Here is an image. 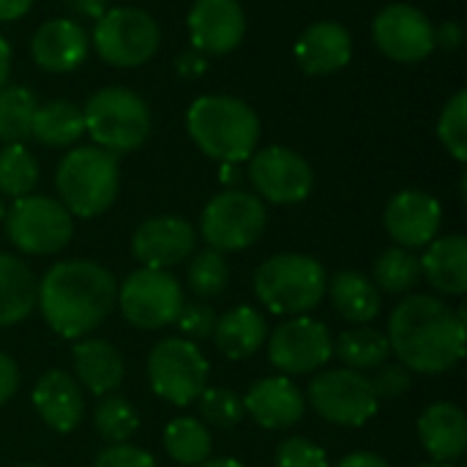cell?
Returning <instances> with one entry per match:
<instances>
[{
  "mask_svg": "<svg viewBox=\"0 0 467 467\" xmlns=\"http://www.w3.org/2000/svg\"><path fill=\"white\" fill-rule=\"evenodd\" d=\"M386 337L405 369L449 372L465 356V309L454 312L435 296H408L397 304Z\"/></svg>",
  "mask_w": 467,
  "mask_h": 467,
  "instance_id": "cell-1",
  "label": "cell"
},
{
  "mask_svg": "<svg viewBox=\"0 0 467 467\" xmlns=\"http://www.w3.org/2000/svg\"><path fill=\"white\" fill-rule=\"evenodd\" d=\"M118 301L115 276L90 260L52 265L36 290V304L47 326L63 339H82L96 331Z\"/></svg>",
  "mask_w": 467,
  "mask_h": 467,
  "instance_id": "cell-2",
  "label": "cell"
},
{
  "mask_svg": "<svg viewBox=\"0 0 467 467\" xmlns=\"http://www.w3.org/2000/svg\"><path fill=\"white\" fill-rule=\"evenodd\" d=\"M186 129L194 145L222 161L238 164L252 159L260 140L257 112L233 96H200L186 112Z\"/></svg>",
  "mask_w": 467,
  "mask_h": 467,
  "instance_id": "cell-3",
  "label": "cell"
},
{
  "mask_svg": "<svg viewBox=\"0 0 467 467\" xmlns=\"http://www.w3.org/2000/svg\"><path fill=\"white\" fill-rule=\"evenodd\" d=\"M55 186L63 208L71 216L79 219L99 216L118 197V186H120L118 159L96 145L74 148L57 164Z\"/></svg>",
  "mask_w": 467,
  "mask_h": 467,
  "instance_id": "cell-4",
  "label": "cell"
},
{
  "mask_svg": "<svg viewBox=\"0 0 467 467\" xmlns=\"http://www.w3.org/2000/svg\"><path fill=\"white\" fill-rule=\"evenodd\" d=\"M326 268L309 254H274L254 274V293L271 315H306L326 298Z\"/></svg>",
  "mask_w": 467,
  "mask_h": 467,
  "instance_id": "cell-5",
  "label": "cell"
},
{
  "mask_svg": "<svg viewBox=\"0 0 467 467\" xmlns=\"http://www.w3.org/2000/svg\"><path fill=\"white\" fill-rule=\"evenodd\" d=\"M85 131L96 142V148L118 156L137 150L150 134V109L148 104L126 88L109 85L96 90L85 109Z\"/></svg>",
  "mask_w": 467,
  "mask_h": 467,
  "instance_id": "cell-6",
  "label": "cell"
},
{
  "mask_svg": "<svg viewBox=\"0 0 467 467\" xmlns=\"http://www.w3.org/2000/svg\"><path fill=\"white\" fill-rule=\"evenodd\" d=\"M5 235L25 254H55L74 235V216L60 200L44 194H27L14 200L5 213Z\"/></svg>",
  "mask_w": 467,
  "mask_h": 467,
  "instance_id": "cell-7",
  "label": "cell"
},
{
  "mask_svg": "<svg viewBox=\"0 0 467 467\" xmlns=\"http://www.w3.org/2000/svg\"><path fill=\"white\" fill-rule=\"evenodd\" d=\"M148 380L156 397L167 400L170 405L186 408L197 402V397L205 391L208 361L194 342L183 337H170L150 350Z\"/></svg>",
  "mask_w": 467,
  "mask_h": 467,
  "instance_id": "cell-8",
  "label": "cell"
},
{
  "mask_svg": "<svg viewBox=\"0 0 467 467\" xmlns=\"http://www.w3.org/2000/svg\"><path fill=\"white\" fill-rule=\"evenodd\" d=\"M161 33L156 19L140 8H112L96 19L93 44L104 63L134 68L148 63L159 49Z\"/></svg>",
  "mask_w": 467,
  "mask_h": 467,
  "instance_id": "cell-9",
  "label": "cell"
},
{
  "mask_svg": "<svg viewBox=\"0 0 467 467\" xmlns=\"http://www.w3.org/2000/svg\"><path fill=\"white\" fill-rule=\"evenodd\" d=\"M115 304H120V312L131 326L156 331L178 320L183 309V290L170 271L137 268L123 279Z\"/></svg>",
  "mask_w": 467,
  "mask_h": 467,
  "instance_id": "cell-10",
  "label": "cell"
},
{
  "mask_svg": "<svg viewBox=\"0 0 467 467\" xmlns=\"http://www.w3.org/2000/svg\"><path fill=\"white\" fill-rule=\"evenodd\" d=\"M265 230V205L257 194L227 189L216 194L200 219L205 244L216 252L249 249Z\"/></svg>",
  "mask_w": 467,
  "mask_h": 467,
  "instance_id": "cell-11",
  "label": "cell"
},
{
  "mask_svg": "<svg viewBox=\"0 0 467 467\" xmlns=\"http://www.w3.org/2000/svg\"><path fill=\"white\" fill-rule=\"evenodd\" d=\"M309 402L317 416L342 427H364L380 408L372 380L353 369H328L317 375L309 383Z\"/></svg>",
  "mask_w": 467,
  "mask_h": 467,
  "instance_id": "cell-12",
  "label": "cell"
},
{
  "mask_svg": "<svg viewBox=\"0 0 467 467\" xmlns=\"http://www.w3.org/2000/svg\"><path fill=\"white\" fill-rule=\"evenodd\" d=\"M249 181L263 200L274 205H296L312 194L315 172L301 153L282 145H271L265 150L252 153Z\"/></svg>",
  "mask_w": 467,
  "mask_h": 467,
  "instance_id": "cell-13",
  "label": "cell"
},
{
  "mask_svg": "<svg viewBox=\"0 0 467 467\" xmlns=\"http://www.w3.org/2000/svg\"><path fill=\"white\" fill-rule=\"evenodd\" d=\"M334 356V339L326 323L293 317L268 337V358L285 375H309Z\"/></svg>",
  "mask_w": 467,
  "mask_h": 467,
  "instance_id": "cell-14",
  "label": "cell"
},
{
  "mask_svg": "<svg viewBox=\"0 0 467 467\" xmlns=\"http://www.w3.org/2000/svg\"><path fill=\"white\" fill-rule=\"evenodd\" d=\"M378 49L397 63H419L435 49V27L430 16L408 3L386 5L372 22Z\"/></svg>",
  "mask_w": 467,
  "mask_h": 467,
  "instance_id": "cell-15",
  "label": "cell"
},
{
  "mask_svg": "<svg viewBox=\"0 0 467 467\" xmlns=\"http://www.w3.org/2000/svg\"><path fill=\"white\" fill-rule=\"evenodd\" d=\"M441 222H443L441 202L432 194L419 192V189L394 194L383 213V224L389 235L402 249H419V246L432 244L441 230Z\"/></svg>",
  "mask_w": 467,
  "mask_h": 467,
  "instance_id": "cell-16",
  "label": "cell"
},
{
  "mask_svg": "<svg viewBox=\"0 0 467 467\" xmlns=\"http://www.w3.org/2000/svg\"><path fill=\"white\" fill-rule=\"evenodd\" d=\"M197 244V233L186 219L178 216H153L142 222L131 238V254L142 268H172L183 263Z\"/></svg>",
  "mask_w": 467,
  "mask_h": 467,
  "instance_id": "cell-17",
  "label": "cell"
},
{
  "mask_svg": "<svg viewBox=\"0 0 467 467\" xmlns=\"http://www.w3.org/2000/svg\"><path fill=\"white\" fill-rule=\"evenodd\" d=\"M246 33V16L238 0H194L189 11V36L194 49L208 55L233 52Z\"/></svg>",
  "mask_w": 467,
  "mask_h": 467,
  "instance_id": "cell-18",
  "label": "cell"
},
{
  "mask_svg": "<svg viewBox=\"0 0 467 467\" xmlns=\"http://www.w3.org/2000/svg\"><path fill=\"white\" fill-rule=\"evenodd\" d=\"M244 410L263 430H287L304 419L306 400L290 378H263L244 397Z\"/></svg>",
  "mask_w": 467,
  "mask_h": 467,
  "instance_id": "cell-19",
  "label": "cell"
},
{
  "mask_svg": "<svg viewBox=\"0 0 467 467\" xmlns=\"http://www.w3.org/2000/svg\"><path fill=\"white\" fill-rule=\"evenodd\" d=\"M90 41L74 19H49L30 38V55L38 68L63 74L74 71L88 57Z\"/></svg>",
  "mask_w": 467,
  "mask_h": 467,
  "instance_id": "cell-20",
  "label": "cell"
},
{
  "mask_svg": "<svg viewBox=\"0 0 467 467\" xmlns=\"http://www.w3.org/2000/svg\"><path fill=\"white\" fill-rule=\"evenodd\" d=\"M353 57V38L339 22H315L296 41V60L312 77L334 74Z\"/></svg>",
  "mask_w": 467,
  "mask_h": 467,
  "instance_id": "cell-21",
  "label": "cell"
},
{
  "mask_svg": "<svg viewBox=\"0 0 467 467\" xmlns=\"http://www.w3.org/2000/svg\"><path fill=\"white\" fill-rule=\"evenodd\" d=\"M33 405L41 421L55 432H74L85 413L82 389L63 369H49L47 375H41L33 389Z\"/></svg>",
  "mask_w": 467,
  "mask_h": 467,
  "instance_id": "cell-22",
  "label": "cell"
},
{
  "mask_svg": "<svg viewBox=\"0 0 467 467\" xmlns=\"http://www.w3.org/2000/svg\"><path fill=\"white\" fill-rule=\"evenodd\" d=\"M419 441L435 462H454L467 449V416L454 402H435L419 419Z\"/></svg>",
  "mask_w": 467,
  "mask_h": 467,
  "instance_id": "cell-23",
  "label": "cell"
},
{
  "mask_svg": "<svg viewBox=\"0 0 467 467\" xmlns=\"http://www.w3.org/2000/svg\"><path fill=\"white\" fill-rule=\"evenodd\" d=\"M74 372L77 383L93 397H109L123 383V358L104 339H79L74 345Z\"/></svg>",
  "mask_w": 467,
  "mask_h": 467,
  "instance_id": "cell-24",
  "label": "cell"
},
{
  "mask_svg": "<svg viewBox=\"0 0 467 467\" xmlns=\"http://www.w3.org/2000/svg\"><path fill=\"white\" fill-rule=\"evenodd\" d=\"M219 348V353L230 361H244L254 356L265 339H268V323L265 315H260L254 306H235L227 315L216 317V328L211 337Z\"/></svg>",
  "mask_w": 467,
  "mask_h": 467,
  "instance_id": "cell-25",
  "label": "cell"
},
{
  "mask_svg": "<svg viewBox=\"0 0 467 467\" xmlns=\"http://www.w3.org/2000/svg\"><path fill=\"white\" fill-rule=\"evenodd\" d=\"M419 263H421V276H427L438 293H446L454 298L467 293L465 235H446V238L427 244V252Z\"/></svg>",
  "mask_w": 467,
  "mask_h": 467,
  "instance_id": "cell-26",
  "label": "cell"
},
{
  "mask_svg": "<svg viewBox=\"0 0 467 467\" xmlns=\"http://www.w3.org/2000/svg\"><path fill=\"white\" fill-rule=\"evenodd\" d=\"M36 290L33 271L22 260L0 252V328L22 323L33 312Z\"/></svg>",
  "mask_w": 467,
  "mask_h": 467,
  "instance_id": "cell-27",
  "label": "cell"
},
{
  "mask_svg": "<svg viewBox=\"0 0 467 467\" xmlns=\"http://www.w3.org/2000/svg\"><path fill=\"white\" fill-rule=\"evenodd\" d=\"M326 293L331 296V304L337 306V312L350 323L364 326L380 315V290L375 287V282H369L358 271H339L328 282Z\"/></svg>",
  "mask_w": 467,
  "mask_h": 467,
  "instance_id": "cell-28",
  "label": "cell"
},
{
  "mask_svg": "<svg viewBox=\"0 0 467 467\" xmlns=\"http://www.w3.org/2000/svg\"><path fill=\"white\" fill-rule=\"evenodd\" d=\"M82 134H85V118L77 104L66 99H52L36 107L30 120V137H36L41 145L68 148Z\"/></svg>",
  "mask_w": 467,
  "mask_h": 467,
  "instance_id": "cell-29",
  "label": "cell"
},
{
  "mask_svg": "<svg viewBox=\"0 0 467 467\" xmlns=\"http://www.w3.org/2000/svg\"><path fill=\"white\" fill-rule=\"evenodd\" d=\"M337 358L345 364V369L353 372H364V369H378L386 364V358L391 356V345L389 337L375 331V328H353L339 334L337 345H334Z\"/></svg>",
  "mask_w": 467,
  "mask_h": 467,
  "instance_id": "cell-30",
  "label": "cell"
},
{
  "mask_svg": "<svg viewBox=\"0 0 467 467\" xmlns=\"http://www.w3.org/2000/svg\"><path fill=\"white\" fill-rule=\"evenodd\" d=\"M164 449L178 465H202L211 457V432L197 419H172L164 430Z\"/></svg>",
  "mask_w": 467,
  "mask_h": 467,
  "instance_id": "cell-31",
  "label": "cell"
},
{
  "mask_svg": "<svg viewBox=\"0 0 467 467\" xmlns=\"http://www.w3.org/2000/svg\"><path fill=\"white\" fill-rule=\"evenodd\" d=\"M375 287L386 293H410L421 282V263L413 252L394 246L375 260Z\"/></svg>",
  "mask_w": 467,
  "mask_h": 467,
  "instance_id": "cell-32",
  "label": "cell"
},
{
  "mask_svg": "<svg viewBox=\"0 0 467 467\" xmlns=\"http://www.w3.org/2000/svg\"><path fill=\"white\" fill-rule=\"evenodd\" d=\"M38 101L22 85H3L0 88V142L14 145L30 137V120Z\"/></svg>",
  "mask_w": 467,
  "mask_h": 467,
  "instance_id": "cell-33",
  "label": "cell"
},
{
  "mask_svg": "<svg viewBox=\"0 0 467 467\" xmlns=\"http://www.w3.org/2000/svg\"><path fill=\"white\" fill-rule=\"evenodd\" d=\"M38 183V161L22 145H3L0 148V197H27Z\"/></svg>",
  "mask_w": 467,
  "mask_h": 467,
  "instance_id": "cell-34",
  "label": "cell"
},
{
  "mask_svg": "<svg viewBox=\"0 0 467 467\" xmlns=\"http://www.w3.org/2000/svg\"><path fill=\"white\" fill-rule=\"evenodd\" d=\"M93 427H96V432L107 443L118 446V443H129L131 435L140 430V416H137V410L123 397H112L109 394V397H104L96 405Z\"/></svg>",
  "mask_w": 467,
  "mask_h": 467,
  "instance_id": "cell-35",
  "label": "cell"
},
{
  "mask_svg": "<svg viewBox=\"0 0 467 467\" xmlns=\"http://www.w3.org/2000/svg\"><path fill=\"white\" fill-rule=\"evenodd\" d=\"M230 282V268L222 252L216 249H202L194 254L189 265V287L200 298H219Z\"/></svg>",
  "mask_w": 467,
  "mask_h": 467,
  "instance_id": "cell-36",
  "label": "cell"
},
{
  "mask_svg": "<svg viewBox=\"0 0 467 467\" xmlns=\"http://www.w3.org/2000/svg\"><path fill=\"white\" fill-rule=\"evenodd\" d=\"M438 140L462 164L467 161V93L457 90L438 120Z\"/></svg>",
  "mask_w": 467,
  "mask_h": 467,
  "instance_id": "cell-37",
  "label": "cell"
},
{
  "mask_svg": "<svg viewBox=\"0 0 467 467\" xmlns=\"http://www.w3.org/2000/svg\"><path fill=\"white\" fill-rule=\"evenodd\" d=\"M197 408L205 424L219 427V430H233L235 424L244 421V400L233 394L230 389H205L197 397Z\"/></svg>",
  "mask_w": 467,
  "mask_h": 467,
  "instance_id": "cell-38",
  "label": "cell"
},
{
  "mask_svg": "<svg viewBox=\"0 0 467 467\" xmlns=\"http://www.w3.org/2000/svg\"><path fill=\"white\" fill-rule=\"evenodd\" d=\"M276 467H331L320 446L306 438H287L276 449Z\"/></svg>",
  "mask_w": 467,
  "mask_h": 467,
  "instance_id": "cell-39",
  "label": "cell"
},
{
  "mask_svg": "<svg viewBox=\"0 0 467 467\" xmlns=\"http://www.w3.org/2000/svg\"><path fill=\"white\" fill-rule=\"evenodd\" d=\"M178 328L189 342H200V339H211L213 328H216V312L208 304H183L181 315H178Z\"/></svg>",
  "mask_w": 467,
  "mask_h": 467,
  "instance_id": "cell-40",
  "label": "cell"
},
{
  "mask_svg": "<svg viewBox=\"0 0 467 467\" xmlns=\"http://www.w3.org/2000/svg\"><path fill=\"white\" fill-rule=\"evenodd\" d=\"M93 467H156V460L148 451L137 449V446L118 443V446L104 449L96 457V465Z\"/></svg>",
  "mask_w": 467,
  "mask_h": 467,
  "instance_id": "cell-41",
  "label": "cell"
},
{
  "mask_svg": "<svg viewBox=\"0 0 467 467\" xmlns=\"http://www.w3.org/2000/svg\"><path fill=\"white\" fill-rule=\"evenodd\" d=\"M380 372L375 375V378H369L372 380V389H375V394H378V400H383V397H402L408 389H410V369H405L402 364H397V367H378Z\"/></svg>",
  "mask_w": 467,
  "mask_h": 467,
  "instance_id": "cell-42",
  "label": "cell"
},
{
  "mask_svg": "<svg viewBox=\"0 0 467 467\" xmlns=\"http://www.w3.org/2000/svg\"><path fill=\"white\" fill-rule=\"evenodd\" d=\"M16 389H19V369L14 358L0 353V408L16 394Z\"/></svg>",
  "mask_w": 467,
  "mask_h": 467,
  "instance_id": "cell-43",
  "label": "cell"
},
{
  "mask_svg": "<svg viewBox=\"0 0 467 467\" xmlns=\"http://www.w3.org/2000/svg\"><path fill=\"white\" fill-rule=\"evenodd\" d=\"M68 11H74L82 19H99L107 11V0H63Z\"/></svg>",
  "mask_w": 467,
  "mask_h": 467,
  "instance_id": "cell-44",
  "label": "cell"
},
{
  "mask_svg": "<svg viewBox=\"0 0 467 467\" xmlns=\"http://www.w3.org/2000/svg\"><path fill=\"white\" fill-rule=\"evenodd\" d=\"M33 0H0V22H16L30 11Z\"/></svg>",
  "mask_w": 467,
  "mask_h": 467,
  "instance_id": "cell-45",
  "label": "cell"
},
{
  "mask_svg": "<svg viewBox=\"0 0 467 467\" xmlns=\"http://www.w3.org/2000/svg\"><path fill=\"white\" fill-rule=\"evenodd\" d=\"M337 467H391L383 457H378V454H367V451H358V454H350V457H345L342 462Z\"/></svg>",
  "mask_w": 467,
  "mask_h": 467,
  "instance_id": "cell-46",
  "label": "cell"
},
{
  "mask_svg": "<svg viewBox=\"0 0 467 467\" xmlns=\"http://www.w3.org/2000/svg\"><path fill=\"white\" fill-rule=\"evenodd\" d=\"M8 71H11V47H8V41L0 36V88L8 82Z\"/></svg>",
  "mask_w": 467,
  "mask_h": 467,
  "instance_id": "cell-47",
  "label": "cell"
},
{
  "mask_svg": "<svg viewBox=\"0 0 467 467\" xmlns=\"http://www.w3.org/2000/svg\"><path fill=\"white\" fill-rule=\"evenodd\" d=\"M202 467H244L238 460H211V462H202Z\"/></svg>",
  "mask_w": 467,
  "mask_h": 467,
  "instance_id": "cell-48",
  "label": "cell"
},
{
  "mask_svg": "<svg viewBox=\"0 0 467 467\" xmlns=\"http://www.w3.org/2000/svg\"><path fill=\"white\" fill-rule=\"evenodd\" d=\"M5 219V202H3V197H0V222Z\"/></svg>",
  "mask_w": 467,
  "mask_h": 467,
  "instance_id": "cell-49",
  "label": "cell"
},
{
  "mask_svg": "<svg viewBox=\"0 0 467 467\" xmlns=\"http://www.w3.org/2000/svg\"><path fill=\"white\" fill-rule=\"evenodd\" d=\"M419 467H451L449 462H430V465H419Z\"/></svg>",
  "mask_w": 467,
  "mask_h": 467,
  "instance_id": "cell-50",
  "label": "cell"
},
{
  "mask_svg": "<svg viewBox=\"0 0 467 467\" xmlns=\"http://www.w3.org/2000/svg\"><path fill=\"white\" fill-rule=\"evenodd\" d=\"M19 467H38V465H19Z\"/></svg>",
  "mask_w": 467,
  "mask_h": 467,
  "instance_id": "cell-51",
  "label": "cell"
}]
</instances>
